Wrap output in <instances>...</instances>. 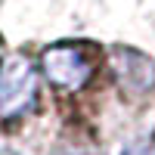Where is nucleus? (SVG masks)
<instances>
[{"label":"nucleus","mask_w":155,"mask_h":155,"mask_svg":"<svg viewBox=\"0 0 155 155\" xmlns=\"http://www.w3.org/2000/svg\"><path fill=\"white\" fill-rule=\"evenodd\" d=\"M37 99V71L31 59L6 56L0 65V118H22Z\"/></svg>","instance_id":"nucleus-1"},{"label":"nucleus","mask_w":155,"mask_h":155,"mask_svg":"<svg viewBox=\"0 0 155 155\" xmlns=\"http://www.w3.org/2000/svg\"><path fill=\"white\" fill-rule=\"evenodd\" d=\"M41 65L50 84L59 90H81L90 78H93V56L78 44H56L47 47L41 56Z\"/></svg>","instance_id":"nucleus-2"},{"label":"nucleus","mask_w":155,"mask_h":155,"mask_svg":"<svg viewBox=\"0 0 155 155\" xmlns=\"http://www.w3.org/2000/svg\"><path fill=\"white\" fill-rule=\"evenodd\" d=\"M121 155H155V140L143 137V140H134L121 149Z\"/></svg>","instance_id":"nucleus-3"}]
</instances>
